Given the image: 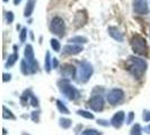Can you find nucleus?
<instances>
[{
    "instance_id": "obj_29",
    "label": "nucleus",
    "mask_w": 150,
    "mask_h": 135,
    "mask_svg": "<svg viewBox=\"0 0 150 135\" xmlns=\"http://www.w3.org/2000/svg\"><path fill=\"white\" fill-rule=\"evenodd\" d=\"M134 112H129L128 116H127V120H125V123H127V125H130V124H132V122L134 120Z\"/></svg>"
},
{
    "instance_id": "obj_17",
    "label": "nucleus",
    "mask_w": 150,
    "mask_h": 135,
    "mask_svg": "<svg viewBox=\"0 0 150 135\" xmlns=\"http://www.w3.org/2000/svg\"><path fill=\"white\" fill-rule=\"evenodd\" d=\"M44 69L46 73H50L52 70V58H51V53L47 52L45 53V60H44Z\"/></svg>"
},
{
    "instance_id": "obj_15",
    "label": "nucleus",
    "mask_w": 150,
    "mask_h": 135,
    "mask_svg": "<svg viewBox=\"0 0 150 135\" xmlns=\"http://www.w3.org/2000/svg\"><path fill=\"white\" fill-rule=\"evenodd\" d=\"M62 75L63 78H75L76 77V69L74 65L71 64H64L63 65V69H62Z\"/></svg>"
},
{
    "instance_id": "obj_27",
    "label": "nucleus",
    "mask_w": 150,
    "mask_h": 135,
    "mask_svg": "<svg viewBox=\"0 0 150 135\" xmlns=\"http://www.w3.org/2000/svg\"><path fill=\"white\" fill-rule=\"evenodd\" d=\"M40 116H41V112L40 110H34L30 114V118L34 123H40Z\"/></svg>"
},
{
    "instance_id": "obj_11",
    "label": "nucleus",
    "mask_w": 150,
    "mask_h": 135,
    "mask_svg": "<svg viewBox=\"0 0 150 135\" xmlns=\"http://www.w3.org/2000/svg\"><path fill=\"white\" fill-rule=\"evenodd\" d=\"M83 51V47L79 44H67L63 46V52L64 55H77Z\"/></svg>"
},
{
    "instance_id": "obj_7",
    "label": "nucleus",
    "mask_w": 150,
    "mask_h": 135,
    "mask_svg": "<svg viewBox=\"0 0 150 135\" xmlns=\"http://www.w3.org/2000/svg\"><path fill=\"white\" fill-rule=\"evenodd\" d=\"M124 96H125V94L121 88H113V89L108 90V92L106 95V99H107L108 104H111L112 106H115L120 105L121 103L123 101Z\"/></svg>"
},
{
    "instance_id": "obj_16",
    "label": "nucleus",
    "mask_w": 150,
    "mask_h": 135,
    "mask_svg": "<svg viewBox=\"0 0 150 135\" xmlns=\"http://www.w3.org/2000/svg\"><path fill=\"white\" fill-rule=\"evenodd\" d=\"M35 5H36V0H27L26 6H25V10H24V16L26 18L32 16L33 11H34V8H35Z\"/></svg>"
},
{
    "instance_id": "obj_6",
    "label": "nucleus",
    "mask_w": 150,
    "mask_h": 135,
    "mask_svg": "<svg viewBox=\"0 0 150 135\" xmlns=\"http://www.w3.org/2000/svg\"><path fill=\"white\" fill-rule=\"evenodd\" d=\"M50 32L59 36V37H63L64 34H66V22L63 20V18H61L60 16H55L51 19L50 22Z\"/></svg>"
},
{
    "instance_id": "obj_30",
    "label": "nucleus",
    "mask_w": 150,
    "mask_h": 135,
    "mask_svg": "<svg viewBox=\"0 0 150 135\" xmlns=\"http://www.w3.org/2000/svg\"><path fill=\"white\" fill-rule=\"evenodd\" d=\"M30 105L33 106L34 108H38V106H40V101H38V99L35 97L34 95L30 97Z\"/></svg>"
},
{
    "instance_id": "obj_37",
    "label": "nucleus",
    "mask_w": 150,
    "mask_h": 135,
    "mask_svg": "<svg viewBox=\"0 0 150 135\" xmlns=\"http://www.w3.org/2000/svg\"><path fill=\"white\" fill-rule=\"evenodd\" d=\"M143 131H144L146 133H148V134H150V125H148V126H146V127L143 128Z\"/></svg>"
},
{
    "instance_id": "obj_41",
    "label": "nucleus",
    "mask_w": 150,
    "mask_h": 135,
    "mask_svg": "<svg viewBox=\"0 0 150 135\" xmlns=\"http://www.w3.org/2000/svg\"><path fill=\"white\" fill-rule=\"evenodd\" d=\"M2 1H4V2H8V1H9V0H2Z\"/></svg>"
},
{
    "instance_id": "obj_18",
    "label": "nucleus",
    "mask_w": 150,
    "mask_h": 135,
    "mask_svg": "<svg viewBox=\"0 0 150 135\" xmlns=\"http://www.w3.org/2000/svg\"><path fill=\"white\" fill-rule=\"evenodd\" d=\"M55 105H57L58 110H59L61 114H63V115H69V114H70L69 108L64 105V103H63L62 100H60V99H57V100H55Z\"/></svg>"
},
{
    "instance_id": "obj_10",
    "label": "nucleus",
    "mask_w": 150,
    "mask_h": 135,
    "mask_svg": "<svg viewBox=\"0 0 150 135\" xmlns=\"http://www.w3.org/2000/svg\"><path fill=\"white\" fill-rule=\"evenodd\" d=\"M125 120H127V116H125V112L123 110H119L116 112L111 118V125H112L114 128H121L122 125L125 123Z\"/></svg>"
},
{
    "instance_id": "obj_25",
    "label": "nucleus",
    "mask_w": 150,
    "mask_h": 135,
    "mask_svg": "<svg viewBox=\"0 0 150 135\" xmlns=\"http://www.w3.org/2000/svg\"><path fill=\"white\" fill-rule=\"evenodd\" d=\"M50 44H51V47H52V50H54V52H60L61 51V44L60 42L57 39V38H51V41H50Z\"/></svg>"
},
{
    "instance_id": "obj_32",
    "label": "nucleus",
    "mask_w": 150,
    "mask_h": 135,
    "mask_svg": "<svg viewBox=\"0 0 150 135\" xmlns=\"http://www.w3.org/2000/svg\"><path fill=\"white\" fill-rule=\"evenodd\" d=\"M14 18H15V16H14V13H13V11L6 13V20H7L8 24H11V22H14Z\"/></svg>"
},
{
    "instance_id": "obj_39",
    "label": "nucleus",
    "mask_w": 150,
    "mask_h": 135,
    "mask_svg": "<svg viewBox=\"0 0 150 135\" xmlns=\"http://www.w3.org/2000/svg\"><path fill=\"white\" fill-rule=\"evenodd\" d=\"M2 134H4V135L7 134V131H6V128H2Z\"/></svg>"
},
{
    "instance_id": "obj_19",
    "label": "nucleus",
    "mask_w": 150,
    "mask_h": 135,
    "mask_svg": "<svg viewBox=\"0 0 150 135\" xmlns=\"http://www.w3.org/2000/svg\"><path fill=\"white\" fill-rule=\"evenodd\" d=\"M69 43H71V44H86L87 42H88V39L87 37H85V36H74V37L69 38V41H68Z\"/></svg>"
},
{
    "instance_id": "obj_12",
    "label": "nucleus",
    "mask_w": 150,
    "mask_h": 135,
    "mask_svg": "<svg viewBox=\"0 0 150 135\" xmlns=\"http://www.w3.org/2000/svg\"><path fill=\"white\" fill-rule=\"evenodd\" d=\"M88 20V15L86 14V11H78L74 17V25L76 28H80L86 25V22Z\"/></svg>"
},
{
    "instance_id": "obj_34",
    "label": "nucleus",
    "mask_w": 150,
    "mask_h": 135,
    "mask_svg": "<svg viewBox=\"0 0 150 135\" xmlns=\"http://www.w3.org/2000/svg\"><path fill=\"white\" fill-rule=\"evenodd\" d=\"M28 99H30V97H27V96H25V95H22L21 97H19V100H21V104L22 106H27V103H28Z\"/></svg>"
},
{
    "instance_id": "obj_20",
    "label": "nucleus",
    "mask_w": 150,
    "mask_h": 135,
    "mask_svg": "<svg viewBox=\"0 0 150 135\" xmlns=\"http://www.w3.org/2000/svg\"><path fill=\"white\" fill-rule=\"evenodd\" d=\"M2 118H4V120H15L16 116L14 115V112H11L10 109H8L6 106H2Z\"/></svg>"
},
{
    "instance_id": "obj_23",
    "label": "nucleus",
    "mask_w": 150,
    "mask_h": 135,
    "mask_svg": "<svg viewBox=\"0 0 150 135\" xmlns=\"http://www.w3.org/2000/svg\"><path fill=\"white\" fill-rule=\"evenodd\" d=\"M142 132H143V128L141 127V125L137 123L130 129V135H142Z\"/></svg>"
},
{
    "instance_id": "obj_35",
    "label": "nucleus",
    "mask_w": 150,
    "mask_h": 135,
    "mask_svg": "<svg viewBox=\"0 0 150 135\" xmlns=\"http://www.w3.org/2000/svg\"><path fill=\"white\" fill-rule=\"evenodd\" d=\"M11 80V75L10 73H4L2 75V81L4 82H8Z\"/></svg>"
},
{
    "instance_id": "obj_26",
    "label": "nucleus",
    "mask_w": 150,
    "mask_h": 135,
    "mask_svg": "<svg viewBox=\"0 0 150 135\" xmlns=\"http://www.w3.org/2000/svg\"><path fill=\"white\" fill-rule=\"evenodd\" d=\"M83 135H103L102 132H99L95 128H88V129H85L83 133Z\"/></svg>"
},
{
    "instance_id": "obj_13",
    "label": "nucleus",
    "mask_w": 150,
    "mask_h": 135,
    "mask_svg": "<svg viewBox=\"0 0 150 135\" xmlns=\"http://www.w3.org/2000/svg\"><path fill=\"white\" fill-rule=\"evenodd\" d=\"M13 49H14V53H13V54H10V55L8 56L7 61H6V63H5V68H6V69H9V68L14 67V65H15V63L18 61V59H19V55H18V47H17V45H14V46H13Z\"/></svg>"
},
{
    "instance_id": "obj_42",
    "label": "nucleus",
    "mask_w": 150,
    "mask_h": 135,
    "mask_svg": "<svg viewBox=\"0 0 150 135\" xmlns=\"http://www.w3.org/2000/svg\"><path fill=\"white\" fill-rule=\"evenodd\" d=\"M81 135H83V134H81Z\"/></svg>"
},
{
    "instance_id": "obj_3",
    "label": "nucleus",
    "mask_w": 150,
    "mask_h": 135,
    "mask_svg": "<svg viewBox=\"0 0 150 135\" xmlns=\"http://www.w3.org/2000/svg\"><path fill=\"white\" fill-rule=\"evenodd\" d=\"M130 44H131V49H132L134 54L141 55V56H147L148 55L149 47L147 44V41L140 34H134L131 38Z\"/></svg>"
},
{
    "instance_id": "obj_24",
    "label": "nucleus",
    "mask_w": 150,
    "mask_h": 135,
    "mask_svg": "<svg viewBox=\"0 0 150 135\" xmlns=\"http://www.w3.org/2000/svg\"><path fill=\"white\" fill-rule=\"evenodd\" d=\"M21 72H22L24 75H30V67H28V64H27V62H26V60H25V59L21 61Z\"/></svg>"
},
{
    "instance_id": "obj_2",
    "label": "nucleus",
    "mask_w": 150,
    "mask_h": 135,
    "mask_svg": "<svg viewBox=\"0 0 150 135\" xmlns=\"http://www.w3.org/2000/svg\"><path fill=\"white\" fill-rule=\"evenodd\" d=\"M58 86L60 89L61 94L67 98L70 101H75L77 99L80 98V92L79 90L76 88L75 86H72L70 83V80L68 78H62L61 80L58 81Z\"/></svg>"
},
{
    "instance_id": "obj_31",
    "label": "nucleus",
    "mask_w": 150,
    "mask_h": 135,
    "mask_svg": "<svg viewBox=\"0 0 150 135\" xmlns=\"http://www.w3.org/2000/svg\"><path fill=\"white\" fill-rule=\"evenodd\" d=\"M142 120H143V122H146V123L150 122V110H148V109H144V110H143Z\"/></svg>"
},
{
    "instance_id": "obj_21",
    "label": "nucleus",
    "mask_w": 150,
    "mask_h": 135,
    "mask_svg": "<svg viewBox=\"0 0 150 135\" xmlns=\"http://www.w3.org/2000/svg\"><path fill=\"white\" fill-rule=\"evenodd\" d=\"M76 112H77L78 116H81V117L86 118V120H94L95 118V116H94L93 112H88V110H85V109H78Z\"/></svg>"
},
{
    "instance_id": "obj_38",
    "label": "nucleus",
    "mask_w": 150,
    "mask_h": 135,
    "mask_svg": "<svg viewBox=\"0 0 150 135\" xmlns=\"http://www.w3.org/2000/svg\"><path fill=\"white\" fill-rule=\"evenodd\" d=\"M21 1H22V0H14V5H15V6L19 5V4H21Z\"/></svg>"
},
{
    "instance_id": "obj_9",
    "label": "nucleus",
    "mask_w": 150,
    "mask_h": 135,
    "mask_svg": "<svg viewBox=\"0 0 150 135\" xmlns=\"http://www.w3.org/2000/svg\"><path fill=\"white\" fill-rule=\"evenodd\" d=\"M132 6H133V11L138 15L146 16L149 14V6L147 0H133Z\"/></svg>"
},
{
    "instance_id": "obj_28",
    "label": "nucleus",
    "mask_w": 150,
    "mask_h": 135,
    "mask_svg": "<svg viewBox=\"0 0 150 135\" xmlns=\"http://www.w3.org/2000/svg\"><path fill=\"white\" fill-rule=\"evenodd\" d=\"M26 38H27V28L24 27L21 30V33H19V39H21L22 43H25Z\"/></svg>"
},
{
    "instance_id": "obj_14",
    "label": "nucleus",
    "mask_w": 150,
    "mask_h": 135,
    "mask_svg": "<svg viewBox=\"0 0 150 135\" xmlns=\"http://www.w3.org/2000/svg\"><path fill=\"white\" fill-rule=\"evenodd\" d=\"M107 32H108L110 36H111L113 39H115V41H117V42H120V43L124 41V36H123L122 32H121L116 26H110V27L107 28Z\"/></svg>"
},
{
    "instance_id": "obj_22",
    "label": "nucleus",
    "mask_w": 150,
    "mask_h": 135,
    "mask_svg": "<svg viewBox=\"0 0 150 135\" xmlns=\"http://www.w3.org/2000/svg\"><path fill=\"white\" fill-rule=\"evenodd\" d=\"M59 125H60L63 129H68V128L71 127L72 120H69V118H66V117H60V118H59Z\"/></svg>"
},
{
    "instance_id": "obj_33",
    "label": "nucleus",
    "mask_w": 150,
    "mask_h": 135,
    "mask_svg": "<svg viewBox=\"0 0 150 135\" xmlns=\"http://www.w3.org/2000/svg\"><path fill=\"white\" fill-rule=\"evenodd\" d=\"M97 124L98 125H100V126H104V127H108L110 125H111V122H108V120H97Z\"/></svg>"
},
{
    "instance_id": "obj_36",
    "label": "nucleus",
    "mask_w": 150,
    "mask_h": 135,
    "mask_svg": "<svg viewBox=\"0 0 150 135\" xmlns=\"http://www.w3.org/2000/svg\"><path fill=\"white\" fill-rule=\"evenodd\" d=\"M58 67H59V61H58L57 58H53L52 59V68L53 69H58Z\"/></svg>"
},
{
    "instance_id": "obj_4",
    "label": "nucleus",
    "mask_w": 150,
    "mask_h": 135,
    "mask_svg": "<svg viewBox=\"0 0 150 135\" xmlns=\"http://www.w3.org/2000/svg\"><path fill=\"white\" fill-rule=\"evenodd\" d=\"M94 73V68L93 64L88 61H81L79 63V67L77 70V77H78V82L86 83L88 82Z\"/></svg>"
},
{
    "instance_id": "obj_8",
    "label": "nucleus",
    "mask_w": 150,
    "mask_h": 135,
    "mask_svg": "<svg viewBox=\"0 0 150 135\" xmlns=\"http://www.w3.org/2000/svg\"><path fill=\"white\" fill-rule=\"evenodd\" d=\"M88 106L94 112H102L104 109V106H105V100H104L102 95L94 94L88 100Z\"/></svg>"
},
{
    "instance_id": "obj_40",
    "label": "nucleus",
    "mask_w": 150,
    "mask_h": 135,
    "mask_svg": "<svg viewBox=\"0 0 150 135\" xmlns=\"http://www.w3.org/2000/svg\"><path fill=\"white\" fill-rule=\"evenodd\" d=\"M22 135H30V133H26V132H23Z\"/></svg>"
},
{
    "instance_id": "obj_1",
    "label": "nucleus",
    "mask_w": 150,
    "mask_h": 135,
    "mask_svg": "<svg viewBox=\"0 0 150 135\" xmlns=\"http://www.w3.org/2000/svg\"><path fill=\"white\" fill-rule=\"evenodd\" d=\"M127 68H128L129 72L134 78L140 79L146 73L148 63L144 59L138 58L135 55H131V56H129L128 61H127Z\"/></svg>"
},
{
    "instance_id": "obj_5",
    "label": "nucleus",
    "mask_w": 150,
    "mask_h": 135,
    "mask_svg": "<svg viewBox=\"0 0 150 135\" xmlns=\"http://www.w3.org/2000/svg\"><path fill=\"white\" fill-rule=\"evenodd\" d=\"M24 59L26 60L28 67H30V75H35L38 71V62L35 59V55H34V50H33V46L30 44H27L25 46V50H24Z\"/></svg>"
}]
</instances>
